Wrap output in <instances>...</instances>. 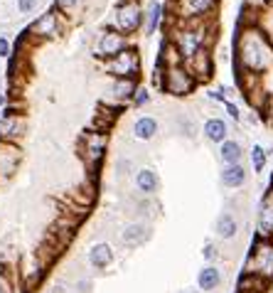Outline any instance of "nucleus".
<instances>
[{
    "label": "nucleus",
    "mask_w": 273,
    "mask_h": 293,
    "mask_svg": "<svg viewBox=\"0 0 273 293\" xmlns=\"http://www.w3.org/2000/svg\"><path fill=\"white\" fill-rule=\"evenodd\" d=\"M214 234L221 241H229V239H237L239 234V220L234 212H221L214 222Z\"/></svg>",
    "instance_id": "6ab92c4d"
},
{
    "label": "nucleus",
    "mask_w": 273,
    "mask_h": 293,
    "mask_svg": "<svg viewBox=\"0 0 273 293\" xmlns=\"http://www.w3.org/2000/svg\"><path fill=\"white\" fill-rule=\"evenodd\" d=\"M165 8L163 0H150L146 8V18H143V27H146V35H155L160 27H163V20H165Z\"/></svg>",
    "instance_id": "2eb2a0df"
},
{
    "label": "nucleus",
    "mask_w": 273,
    "mask_h": 293,
    "mask_svg": "<svg viewBox=\"0 0 273 293\" xmlns=\"http://www.w3.org/2000/svg\"><path fill=\"white\" fill-rule=\"evenodd\" d=\"M0 293H10V291H8V286H5L3 281H0Z\"/></svg>",
    "instance_id": "72a5a7b5"
},
{
    "label": "nucleus",
    "mask_w": 273,
    "mask_h": 293,
    "mask_svg": "<svg viewBox=\"0 0 273 293\" xmlns=\"http://www.w3.org/2000/svg\"><path fill=\"white\" fill-rule=\"evenodd\" d=\"M79 5H81V0H55V10L64 13V15H69V13L76 10Z\"/></svg>",
    "instance_id": "a878e982"
},
{
    "label": "nucleus",
    "mask_w": 273,
    "mask_h": 293,
    "mask_svg": "<svg viewBox=\"0 0 273 293\" xmlns=\"http://www.w3.org/2000/svg\"><path fill=\"white\" fill-rule=\"evenodd\" d=\"M25 131H27V121L22 113H5L0 121V141L13 143L25 136Z\"/></svg>",
    "instance_id": "9d476101"
},
{
    "label": "nucleus",
    "mask_w": 273,
    "mask_h": 293,
    "mask_svg": "<svg viewBox=\"0 0 273 293\" xmlns=\"http://www.w3.org/2000/svg\"><path fill=\"white\" fill-rule=\"evenodd\" d=\"M219 160L224 165H237L244 160V148L239 141L234 138H229V141H224L221 146H219Z\"/></svg>",
    "instance_id": "412c9836"
},
{
    "label": "nucleus",
    "mask_w": 273,
    "mask_h": 293,
    "mask_svg": "<svg viewBox=\"0 0 273 293\" xmlns=\"http://www.w3.org/2000/svg\"><path fill=\"white\" fill-rule=\"evenodd\" d=\"M143 18H146V10L141 8V0H121L116 5L111 27L121 35L130 37L143 27Z\"/></svg>",
    "instance_id": "39448f33"
},
{
    "label": "nucleus",
    "mask_w": 273,
    "mask_h": 293,
    "mask_svg": "<svg viewBox=\"0 0 273 293\" xmlns=\"http://www.w3.org/2000/svg\"><path fill=\"white\" fill-rule=\"evenodd\" d=\"M133 183H135V190L143 195V197H153L158 190H160V178H158V173L153 170V168H138L135 170V178H133Z\"/></svg>",
    "instance_id": "f8f14e48"
},
{
    "label": "nucleus",
    "mask_w": 273,
    "mask_h": 293,
    "mask_svg": "<svg viewBox=\"0 0 273 293\" xmlns=\"http://www.w3.org/2000/svg\"><path fill=\"white\" fill-rule=\"evenodd\" d=\"M138 89V79H113V84H111V96L116 99V101H130L133 99V94Z\"/></svg>",
    "instance_id": "5701e85b"
},
{
    "label": "nucleus",
    "mask_w": 273,
    "mask_h": 293,
    "mask_svg": "<svg viewBox=\"0 0 273 293\" xmlns=\"http://www.w3.org/2000/svg\"><path fill=\"white\" fill-rule=\"evenodd\" d=\"M219 180L226 190H241L244 185L249 183V170L244 168V163L237 165H224L221 173H219Z\"/></svg>",
    "instance_id": "ddd939ff"
},
{
    "label": "nucleus",
    "mask_w": 273,
    "mask_h": 293,
    "mask_svg": "<svg viewBox=\"0 0 273 293\" xmlns=\"http://www.w3.org/2000/svg\"><path fill=\"white\" fill-rule=\"evenodd\" d=\"M76 288H79V293H89V288H91V281H89V278H81V281L76 283Z\"/></svg>",
    "instance_id": "473e14b6"
},
{
    "label": "nucleus",
    "mask_w": 273,
    "mask_h": 293,
    "mask_svg": "<svg viewBox=\"0 0 273 293\" xmlns=\"http://www.w3.org/2000/svg\"><path fill=\"white\" fill-rule=\"evenodd\" d=\"M163 72V81H160V92L170 94L175 99H182V96H190V94L197 92V81L195 76L185 69V64H177V67H160Z\"/></svg>",
    "instance_id": "20e7f679"
},
{
    "label": "nucleus",
    "mask_w": 273,
    "mask_h": 293,
    "mask_svg": "<svg viewBox=\"0 0 273 293\" xmlns=\"http://www.w3.org/2000/svg\"><path fill=\"white\" fill-rule=\"evenodd\" d=\"M177 64H185L180 52H177V47H175L170 39H163L158 59H155V67H177Z\"/></svg>",
    "instance_id": "4be33fe9"
},
{
    "label": "nucleus",
    "mask_w": 273,
    "mask_h": 293,
    "mask_svg": "<svg viewBox=\"0 0 273 293\" xmlns=\"http://www.w3.org/2000/svg\"><path fill=\"white\" fill-rule=\"evenodd\" d=\"M27 35L32 37H57L59 35V13L57 10H47L30 25Z\"/></svg>",
    "instance_id": "9b49d317"
},
{
    "label": "nucleus",
    "mask_w": 273,
    "mask_h": 293,
    "mask_svg": "<svg viewBox=\"0 0 273 293\" xmlns=\"http://www.w3.org/2000/svg\"><path fill=\"white\" fill-rule=\"evenodd\" d=\"M106 148H109V133L106 131L89 129L79 136V155L84 158V163H86L91 173L94 170L99 173V168L106 158Z\"/></svg>",
    "instance_id": "7ed1b4c3"
},
{
    "label": "nucleus",
    "mask_w": 273,
    "mask_h": 293,
    "mask_svg": "<svg viewBox=\"0 0 273 293\" xmlns=\"http://www.w3.org/2000/svg\"><path fill=\"white\" fill-rule=\"evenodd\" d=\"M126 47H130V45H128V37L121 35V32H116L113 27H106V30L101 32V37H99L96 55L109 62V59H113L116 55H121Z\"/></svg>",
    "instance_id": "6e6552de"
},
{
    "label": "nucleus",
    "mask_w": 273,
    "mask_h": 293,
    "mask_svg": "<svg viewBox=\"0 0 273 293\" xmlns=\"http://www.w3.org/2000/svg\"><path fill=\"white\" fill-rule=\"evenodd\" d=\"M106 74H111L113 79H138V74H141V52H138V47L130 45L121 55L109 59L106 62Z\"/></svg>",
    "instance_id": "423d86ee"
},
{
    "label": "nucleus",
    "mask_w": 273,
    "mask_h": 293,
    "mask_svg": "<svg viewBox=\"0 0 273 293\" xmlns=\"http://www.w3.org/2000/svg\"><path fill=\"white\" fill-rule=\"evenodd\" d=\"M13 55V45L8 42V37H0V57H10Z\"/></svg>",
    "instance_id": "2f4dec72"
},
{
    "label": "nucleus",
    "mask_w": 273,
    "mask_h": 293,
    "mask_svg": "<svg viewBox=\"0 0 273 293\" xmlns=\"http://www.w3.org/2000/svg\"><path fill=\"white\" fill-rule=\"evenodd\" d=\"M185 69L195 76L197 84H209L214 79V72H217V57H214V50H202L192 59L185 62Z\"/></svg>",
    "instance_id": "0eeeda50"
},
{
    "label": "nucleus",
    "mask_w": 273,
    "mask_h": 293,
    "mask_svg": "<svg viewBox=\"0 0 273 293\" xmlns=\"http://www.w3.org/2000/svg\"><path fill=\"white\" fill-rule=\"evenodd\" d=\"M271 293H273V283H271Z\"/></svg>",
    "instance_id": "c9c22d12"
},
{
    "label": "nucleus",
    "mask_w": 273,
    "mask_h": 293,
    "mask_svg": "<svg viewBox=\"0 0 273 293\" xmlns=\"http://www.w3.org/2000/svg\"><path fill=\"white\" fill-rule=\"evenodd\" d=\"M244 271H251V274L261 276L266 281L273 283V239L271 237H261L254 234L251 239V252L246 259V269Z\"/></svg>",
    "instance_id": "f03ea898"
},
{
    "label": "nucleus",
    "mask_w": 273,
    "mask_h": 293,
    "mask_svg": "<svg viewBox=\"0 0 273 293\" xmlns=\"http://www.w3.org/2000/svg\"><path fill=\"white\" fill-rule=\"evenodd\" d=\"M224 109H226V116H229L234 123H239V121H241V111H239V106L234 104V101H226V104H224Z\"/></svg>",
    "instance_id": "c756f323"
},
{
    "label": "nucleus",
    "mask_w": 273,
    "mask_h": 293,
    "mask_svg": "<svg viewBox=\"0 0 273 293\" xmlns=\"http://www.w3.org/2000/svg\"><path fill=\"white\" fill-rule=\"evenodd\" d=\"M130 170H133V160H130V158H118V160H116V175H118V178L128 175Z\"/></svg>",
    "instance_id": "cd10ccee"
},
{
    "label": "nucleus",
    "mask_w": 273,
    "mask_h": 293,
    "mask_svg": "<svg viewBox=\"0 0 273 293\" xmlns=\"http://www.w3.org/2000/svg\"><path fill=\"white\" fill-rule=\"evenodd\" d=\"M256 234L273 239V197H263L256 215Z\"/></svg>",
    "instance_id": "a211bd4d"
},
{
    "label": "nucleus",
    "mask_w": 273,
    "mask_h": 293,
    "mask_svg": "<svg viewBox=\"0 0 273 293\" xmlns=\"http://www.w3.org/2000/svg\"><path fill=\"white\" fill-rule=\"evenodd\" d=\"M158 131H160V123H158L155 116H138L135 123H133V138L146 143V141H153L158 136Z\"/></svg>",
    "instance_id": "aec40b11"
},
{
    "label": "nucleus",
    "mask_w": 273,
    "mask_h": 293,
    "mask_svg": "<svg viewBox=\"0 0 273 293\" xmlns=\"http://www.w3.org/2000/svg\"><path fill=\"white\" fill-rule=\"evenodd\" d=\"M153 237V227L143 220H135V222H128L126 227L121 229V241L126 244L128 249H138V246H143L148 244Z\"/></svg>",
    "instance_id": "1a4fd4ad"
},
{
    "label": "nucleus",
    "mask_w": 273,
    "mask_h": 293,
    "mask_svg": "<svg viewBox=\"0 0 273 293\" xmlns=\"http://www.w3.org/2000/svg\"><path fill=\"white\" fill-rule=\"evenodd\" d=\"M35 8H37V0H18V13H22V15L32 13Z\"/></svg>",
    "instance_id": "7c9ffc66"
},
{
    "label": "nucleus",
    "mask_w": 273,
    "mask_h": 293,
    "mask_svg": "<svg viewBox=\"0 0 273 293\" xmlns=\"http://www.w3.org/2000/svg\"><path fill=\"white\" fill-rule=\"evenodd\" d=\"M202 136H204L209 143L221 146L224 141H229V123H226L224 118H219V116H212V118H207V121H204V126H202Z\"/></svg>",
    "instance_id": "dca6fc26"
},
{
    "label": "nucleus",
    "mask_w": 273,
    "mask_h": 293,
    "mask_svg": "<svg viewBox=\"0 0 273 293\" xmlns=\"http://www.w3.org/2000/svg\"><path fill=\"white\" fill-rule=\"evenodd\" d=\"M130 104H133L135 109H143V106H148V104H150V92H148L146 87H138V89H135V94H133V99H130Z\"/></svg>",
    "instance_id": "393cba45"
},
{
    "label": "nucleus",
    "mask_w": 273,
    "mask_h": 293,
    "mask_svg": "<svg viewBox=\"0 0 273 293\" xmlns=\"http://www.w3.org/2000/svg\"><path fill=\"white\" fill-rule=\"evenodd\" d=\"M232 69L234 74L266 76L273 67V45L258 25H237L232 39Z\"/></svg>",
    "instance_id": "f257e3e1"
},
{
    "label": "nucleus",
    "mask_w": 273,
    "mask_h": 293,
    "mask_svg": "<svg viewBox=\"0 0 273 293\" xmlns=\"http://www.w3.org/2000/svg\"><path fill=\"white\" fill-rule=\"evenodd\" d=\"M187 293H197V291H187Z\"/></svg>",
    "instance_id": "f704fd0d"
},
{
    "label": "nucleus",
    "mask_w": 273,
    "mask_h": 293,
    "mask_svg": "<svg viewBox=\"0 0 273 293\" xmlns=\"http://www.w3.org/2000/svg\"><path fill=\"white\" fill-rule=\"evenodd\" d=\"M197 286L204 293H214L221 286V269L217 264H204L197 274Z\"/></svg>",
    "instance_id": "f3484780"
},
{
    "label": "nucleus",
    "mask_w": 273,
    "mask_h": 293,
    "mask_svg": "<svg viewBox=\"0 0 273 293\" xmlns=\"http://www.w3.org/2000/svg\"><path fill=\"white\" fill-rule=\"evenodd\" d=\"M86 259H89V264L96 269V271H106L111 264H113L116 254H113V246H111L109 241H96V244L89 249Z\"/></svg>",
    "instance_id": "4468645a"
},
{
    "label": "nucleus",
    "mask_w": 273,
    "mask_h": 293,
    "mask_svg": "<svg viewBox=\"0 0 273 293\" xmlns=\"http://www.w3.org/2000/svg\"><path fill=\"white\" fill-rule=\"evenodd\" d=\"M244 5H246V8H254L258 13H263V10H268L273 5V0H244Z\"/></svg>",
    "instance_id": "c85d7f7f"
},
{
    "label": "nucleus",
    "mask_w": 273,
    "mask_h": 293,
    "mask_svg": "<svg viewBox=\"0 0 273 293\" xmlns=\"http://www.w3.org/2000/svg\"><path fill=\"white\" fill-rule=\"evenodd\" d=\"M202 257L207 259V264H217L219 257H221V252H219V246H214V244H204Z\"/></svg>",
    "instance_id": "bb28decb"
},
{
    "label": "nucleus",
    "mask_w": 273,
    "mask_h": 293,
    "mask_svg": "<svg viewBox=\"0 0 273 293\" xmlns=\"http://www.w3.org/2000/svg\"><path fill=\"white\" fill-rule=\"evenodd\" d=\"M249 163H251V170H254L256 175L266 170V165H268V153H266V148L261 146V143H254V148L249 150Z\"/></svg>",
    "instance_id": "b1692460"
}]
</instances>
